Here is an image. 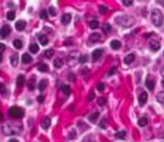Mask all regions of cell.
Masks as SVG:
<instances>
[{
    "instance_id": "29",
    "label": "cell",
    "mask_w": 164,
    "mask_h": 142,
    "mask_svg": "<svg viewBox=\"0 0 164 142\" xmlns=\"http://www.w3.org/2000/svg\"><path fill=\"white\" fill-rule=\"evenodd\" d=\"M44 55H45V57H46V58H51L52 56L54 55V51H53V49H47V51L44 52Z\"/></svg>"
},
{
    "instance_id": "21",
    "label": "cell",
    "mask_w": 164,
    "mask_h": 142,
    "mask_svg": "<svg viewBox=\"0 0 164 142\" xmlns=\"http://www.w3.org/2000/svg\"><path fill=\"white\" fill-rule=\"evenodd\" d=\"M110 46L113 49H119L120 48V41L118 40H113L110 43Z\"/></svg>"
},
{
    "instance_id": "30",
    "label": "cell",
    "mask_w": 164,
    "mask_h": 142,
    "mask_svg": "<svg viewBox=\"0 0 164 142\" xmlns=\"http://www.w3.org/2000/svg\"><path fill=\"white\" fill-rule=\"evenodd\" d=\"M90 27L92 29H97L99 27V22L98 20H92V21H90Z\"/></svg>"
},
{
    "instance_id": "35",
    "label": "cell",
    "mask_w": 164,
    "mask_h": 142,
    "mask_svg": "<svg viewBox=\"0 0 164 142\" xmlns=\"http://www.w3.org/2000/svg\"><path fill=\"white\" fill-rule=\"evenodd\" d=\"M47 15H48V12H47L46 10H42V11H41V18H42V19H46Z\"/></svg>"
},
{
    "instance_id": "22",
    "label": "cell",
    "mask_w": 164,
    "mask_h": 142,
    "mask_svg": "<svg viewBox=\"0 0 164 142\" xmlns=\"http://www.w3.org/2000/svg\"><path fill=\"white\" fill-rule=\"evenodd\" d=\"M62 91H63V93L65 94V95H70V94H71V87H70L69 85H63V86H62Z\"/></svg>"
},
{
    "instance_id": "6",
    "label": "cell",
    "mask_w": 164,
    "mask_h": 142,
    "mask_svg": "<svg viewBox=\"0 0 164 142\" xmlns=\"http://www.w3.org/2000/svg\"><path fill=\"white\" fill-rule=\"evenodd\" d=\"M51 126V119L48 116H45L44 119L42 120V128L44 130H47V129Z\"/></svg>"
},
{
    "instance_id": "10",
    "label": "cell",
    "mask_w": 164,
    "mask_h": 142,
    "mask_svg": "<svg viewBox=\"0 0 164 142\" xmlns=\"http://www.w3.org/2000/svg\"><path fill=\"white\" fill-rule=\"evenodd\" d=\"M32 60H33V58L30 57L29 54H24V55L22 56V62L24 63V64H29Z\"/></svg>"
},
{
    "instance_id": "17",
    "label": "cell",
    "mask_w": 164,
    "mask_h": 142,
    "mask_svg": "<svg viewBox=\"0 0 164 142\" xmlns=\"http://www.w3.org/2000/svg\"><path fill=\"white\" fill-rule=\"evenodd\" d=\"M134 59H135V55L134 54H129V55H127L124 58V62H125V64H130V63H133Z\"/></svg>"
},
{
    "instance_id": "42",
    "label": "cell",
    "mask_w": 164,
    "mask_h": 142,
    "mask_svg": "<svg viewBox=\"0 0 164 142\" xmlns=\"http://www.w3.org/2000/svg\"><path fill=\"white\" fill-rule=\"evenodd\" d=\"M97 89H98V91L102 92V91H103V89H105V85H103L102 83H99V84H98V86H97Z\"/></svg>"
},
{
    "instance_id": "34",
    "label": "cell",
    "mask_w": 164,
    "mask_h": 142,
    "mask_svg": "<svg viewBox=\"0 0 164 142\" xmlns=\"http://www.w3.org/2000/svg\"><path fill=\"white\" fill-rule=\"evenodd\" d=\"M0 93H1V94H6V93H7V89H6V86L2 84V83H0Z\"/></svg>"
},
{
    "instance_id": "48",
    "label": "cell",
    "mask_w": 164,
    "mask_h": 142,
    "mask_svg": "<svg viewBox=\"0 0 164 142\" xmlns=\"http://www.w3.org/2000/svg\"><path fill=\"white\" fill-rule=\"evenodd\" d=\"M69 77H70L69 80L71 81V82H73V81H74V75H73V74H70V76H69Z\"/></svg>"
},
{
    "instance_id": "51",
    "label": "cell",
    "mask_w": 164,
    "mask_h": 142,
    "mask_svg": "<svg viewBox=\"0 0 164 142\" xmlns=\"http://www.w3.org/2000/svg\"><path fill=\"white\" fill-rule=\"evenodd\" d=\"M1 119H2V113L0 112V120H1Z\"/></svg>"
},
{
    "instance_id": "20",
    "label": "cell",
    "mask_w": 164,
    "mask_h": 142,
    "mask_svg": "<svg viewBox=\"0 0 164 142\" xmlns=\"http://www.w3.org/2000/svg\"><path fill=\"white\" fill-rule=\"evenodd\" d=\"M63 59H61V58H56V59L54 60V67H56V68H60L63 66Z\"/></svg>"
},
{
    "instance_id": "11",
    "label": "cell",
    "mask_w": 164,
    "mask_h": 142,
    "mask_svg": "<svg viewBox=\"0 0 164 142\" xmlns=\"http://www.w3.org/2000/svg\"><path fill=\"white\" fill-rule=\"evenodd\" d=\"M62 24L63 25H68V24H70V21H71V15H69V14H65V15H63V17H62Z\"/></svg>"
},
{
    "instance_id": "33",
    "label": "cell",
    "mask_w": 164,
    "mask_h": 142,
    "mask_svg": "<svg viewBox=\"0 0 164 142\" xmlns=\"http://www.w3.org/2000/svg\"><path fill=\"white\" fill-rule=\"evenodd\" d=\"M126 135L125 131H120V132H117L116 133V138H120V139H124Z\"/></svg>"
},
{
    "instance_id": "16",
    "label": "cell",
    "mask_w": 164,
    "mask_h": 142,
    "mask_svg": "<svg viewBox=\"0 0 164 142\" xmlns=\"http://www.w3.org/2000/svg\"><path fill=\"white\" fill-rule=\"evenodd\" d=\"M38 39H39V43L42 44L43 46L47 45V43H48V39H47V37L45 35H38Z\"/></svg>"
},
{
    "instance_id": "18",
    "label": "cell",
    "mask_w": 164,
    "mask_h": 142,
    "mask_svg": "<svg viewBox=\"0 0 164 142\" xmlns=\"http://www.w3.org/2000/svg\"><path fill=\"white\" fill-rule=\"evenodd\" d=\"M100 38H101V35H100V34H98V33L91 34V35H90V37H89V39H90L91 41H98Z\"/></svg>"
},
{
    "instance_id": "15",
    "label": "cell",
    "mask_w": 164,
    "mask_h": 142,
    "mask_svg": "<svg viewBox=\"0 0 164 142\" xmlns=\"http://www.w3.org/2000/svg\"><path fill=\"white\" fill-rule=\"evenodd\" d=\"M46 86H47V80H42L38 84V89L41 92H43L45 89H46Z\"/></svg>"
},
{
    "instance_id": "8",
    "label": "cell",
    "mask_w": 164,
    "mask_h": 142,
    "mask_svg": "<svg viewBox=\"0 0 164 142\" xmlns=\"http://www.w3.org/2000/svg\"><path fill=\"white\" fill-rule=\"evenodd\" d=\"M25 27H26V21H24V20H19V21L16 22V29L19 31L24 30Z\"/></svg>"
},
{
    "instance_id": "46",
    "label": "cell",
    "mask_w": 164,
    "mask_h": 142,
    "mask_svg": "<svg viewBox=\"0 0 164 142\" xmlns=\"http://www.w3.org/2000/svg\"><path fill=\"white\" fill-rule=\"evenodd\" d=\"M100 126H101V128H106V119H102V120H101Z\"/></svg>"
},
{
    "instance_id": "43",
    "label": "cell",
    "mask_w": 164,
    "mask_h": 142,
    "mask_svg": "<svg viewBox=\"0 0 164 142\" xmlns=\"http://www.w3.org/2000/svg\"><path fill=\"white\" fill-rule=\"evenodd\" d=\"M115 72H116V68L113 67L110 71H109V72H108V76H110V75H114V74H115Z\"/></svg>"
},
{
    "instance_id": "31",
    "label": "cell",
    "mask_w": 164,
    "mask_h": 142,
    "mask_svg": "<svg viewBox=\"0 0 164 142\" xmlns=\"http://www.w3.org/2000/svg\"><path fill=\"white\" fill-rule=\"evenodd\" d=\"M15 16H16L15 11H9V12L7 14V19H9V20H14V19H15Z\"/></svg>"
},
{
    "instance_id": "23",
    "label": "cell",
    "mask_w": 164,
    "mask_h": 142,
    "mask_svg": "<svg viewBox=\"0 0 164 142\" xmlns=\"http://www.w3.org/2000/svg\"><path fill=\"white\" fill-rule=\"evenodd\" d=\"M156 99H157V101H159L161 104H164V91L160 92V93L157 94Z\"/></svg>"
},
{
    "instance_id": "52",
    "label": "cell",
    "mask_w": 164,
    "mask_h": 142,
    "mask_svg": "<svg viewBox=\"0 0 164 142\" xmlns=\"http://www.w3.org/2000/svg\"><path fill=\"white\" fill-rule=\"evenodd\" d=\"M162 86L164 87V78H163V81H162Z\"/></svg>"
},
{
    "instance_id": "40",
    "label": "cell",
    "mask_w": 164,
    "mask_h": 142,
    "mask_svg": "<svg viewBox=\"0 0 164 142\" xmlns=\"http://www.w3.org/2000/svg\"><path fill=\"white\" fill-rule=\"evenodd\" d=\"M107 7H106V6H100V7H99V11L101 12V14H105V12H107Z\"/></svg>"
},
{
    "instance_id": "37",
    "label": "cell",
    "mask_w": 164,
    "mask_h": 142,
    "mask_svg": "<svg viewBox=\"0 0 164 142\" xmlns=\"http://www.w3.org/2000/svg\"><path fill=\"white\" fill-rule=\"evenodd\" d=\"M94 96H95V95H94V93H93V91H91L90 93H89V95H88V99H87V100H88L89 102H91V101H92L93 99H94Z\"/></svg>"
},
{
    "instance_id": "3",
    "label": "cell",
    "mask_w": 164,
    "mask_h": 142,
    "mask_svg": "<svg viewBox=\"0 0 164 142\" xmlns=\"http://www.w3.org/2000/svg\"><path fill=\"white\" fill-rule=\"evenodd\" d=\"M116 22H118L124 27H130L134 24V18L130 17V16H127V15H122V16H119V17L116 18Z\"/></svg>"
},
{
    "instance_id": "45",
    "label": "cell",
    "mask_w": 164,
    "mask_h": 142,
    "mask_svg": "<svg viewBox=\"0 0 164 142\" xmlns=\"http://www.w3.org/2000/svg\"><path fill=\"white\" fill-rule=\"evenodd\" d=\"M37 101H38L39 103H43V102H44V96H43V95H39V96L37 97Z\"/></svg>"
},
{
    "instance_id": "19",
    "label": "cell",
    "mask_w": 164,
    "mask_h": 142,
    "mask_svg": "<svg viewBox=\"0 0 164 142\" xmlns=\"http://www.w3.org/2000/svg\"><path fill=\"white\" fill-rule=\"evenodd\" d=\"M29 51L32 52L33 54H37V53H38V51H39L38 45H37V44H32V45L29 46Z\"/></svg>"
},
{
    "instance_id": "50",
    "label": "cell",
    "mask_w": 164,
    "mask_h": 142,
    "mask_svg": "<svg viewBox=\"0 0 164 142\" xmlns=\"http://www.w3.org/2000/svg\"><path fill=\"white\" fill-rule=\"evenodd\" d=\"M1 60H2V56H1V54H0V63H1Z\"/></svg>"
},
{
    "instance_id": "27",
    "label": "cell",
    "mask_w": 164,
    "mask_h": 142,
    "mask_svg": "<svg viewBox=\"0 0 164 142\" xmlns=\"http://www.w3.org/2000/svg\"><path fill=\"white\" fill-rule=\"evenodd\" d=\"M14 46H15L17 49H20V48L23 47L22 40H19V39H15V40H14Z\"/></svg>"
},
{
    "instance_id": "39",
    "label": "cell",
    "mask_w": 164,
    "mask_h": 142,
    "mask_svg": "<svg viewBox=\"0 0 164 142\" xmlns=\"http://www.w3.org/2000/svg\"><path fill=\"white\" fill-rule=\"evenodd\" d=\"M48 12H49L51 16H55V15H56V10H55V8H54V7H49Z\"/></svg>"
},
{
    "instance_id": "49",
    "label": "cell",
    "mask_w": 164,
    "mask_h": 142,
    "mask_svg": "<svg viewBox=\"0 0 164 142\" xmlns=\"http://www.w3.org/2000/svg\"><path fill=\"white\" fill-rule=\"evenodd\" d=\"M9 142H18V140L17 139H10Z\"/></svg>"
},
{
    "instance_id": "7",
    "label": "cell",
    "mask_w": 164,
    "mask_h": 142,
    "mask_svg": "<svg viewBox=\"0 0 164 142\" xmlns=\"http://www.w3.org/2000/svg\"><path fill=\"white\" fill-rule=\"evenodd\" d=\"M146 101H147V93L146 92H142L141 95L138 96V102H140L141 105H144L146 103Z\"/></svg>"
},
{
    "instance_id": "36",
    "label": "cell",
    "mask_w": 164,
    "mask_h": 142,
    "mask_svg": "<svg viewBox=\"0 0 164 142\" xmlns=\"http://www.w3.org/2000/svg\"><path fill=\"white\" fill-rule=\"evenodd\" d=\"M34 83H35V77H33L32 81L29 82V85H28V89H29L30 91H33V89H34Z\"/></svg>"
},
{
    "instance_id": "24",
    "label": "cell",
    "mask_w": 164,
    "mask_h": 142,
    "mask_svg": "<svg viewBox=\"0 0 164 142\" xmlns=\"http://www.w3.org/2000/svg\"><path fill=\"white\" fill-rule=\"evenodd\" d=\"M147 123H148L147 118H141L140 120H138V125H140V126H145Z\"/></svg>"
},
{
    "instance_id": "53",
    "label": "cell",
    "mask_w": 164,
    "mask_h": 142,
    "mask_svg": "<svg viewBox=\"0 0 164 142\" xmlns=\"http://www.w3.org/2000/svg\"><path fill=\"white\" fill-rule=\"evenodd\" d=\"M162 74H163V76H164V66H163V70H162Z\"/></svg>"
},
{
    "instance_id": "13",
    "label": "cell",
    "mask_w": 164,
    "mask_h": 142,
    "mask_svg": "<svg viewBox=\"0 0 164 142\" xmlns=\"http://www.w3.org/2000/svg\"><path fill=\"white\" fill-rule=\"evenodd\" d=\"M149 47H151V49L154 52L159 51L160 47H161V45H160V43H157V41H151L149 43Z\"/></svg>"
},
{
    "instance_id": "1",
    "label": "cell",
    "mask_w": 164,
    "mask_h": 142,
    "mask_svg": "<svg viewBox=\"0 0 164 142\" xmlns=\"http://www.w3.org/2000/svg\"><path fill=\"white\" fill-rule=\"evenodd\" d=\"M1 130L6 135H16L22 133L23 126L17 123H5L1 126Z\"/></svg>"
},
{
    "instance_id": "41",
    "label": "cell",
    "mask_w": 164,
    "mask_h": 142,
    "mask_svg": "<svg viewBox=\"0 0 164 142\" xmlns=\"http://www.w3.org/2000/svg\"><path fill=\"white\" fill-rule=\"evenodd\" d=\"M122 3H124L125 6H132L133 5V0H124Z\"/></svg>"
},
{
    "instance_id": "38",
    "label": "cell",
    "mask_w": 164,
    "mask_h": 142,
    "mask_svg": "<svg viewBox=\"0 0 164 142\" xmlns=\"http://www.w3.org/2000/svg\"><path fill=\"white\" fill-rule=\"evenodd\" d=\"M106 102H107V100H106L105 97H100V99L98 100V104H99V105H101V106L105 105Z\"/></svg>"
},
{
    "instance_id": "5",
    "label": "cell",
    "mask_w": 164,
    "mask_h": 142,
    "mask_svg": "<svg viewBox=\"0 0 164 142\" xmlns=\"http://www.w3.org/2000/svg\"><path fill=\"white\" fill-rule=\"evenodd\" d=\"M10 34V26L9 25H3L0 29V38H6Z\"/></svg>"
},
{
    "instance_id": "4",
    "label": "cell",
    "mask_w": 164,
    "mask_h": 142,
    "mask_svg": "<svg viewBox=\"0 0 164 142\" xmlns=\"http://www.w3.org/2000/svg\"><path fill=\"white\" fill-rule=\"evenodd\" d=\"M9 114L11 118H16V119H19L24 116V110L20 107H17V106H14L9 110Z\"/></svg>"
},
{
    "instance_id": "12",
    "label": "cell",
    "mask_w": 164,
    "mask_h": 142,
    "mask_svg": "<svg viewBox=\"0 0 164 142\" xmlns=\"http://www.w3.org/2000/svg\"><path fill=\"white\" fill-rule=\"evenodd\" d=\"M101 54H102V51H101V49H95V51H93V53H92V59L93 60L99 59V58H100V56H101Z\"/></svg>"
},
{
    "instance_id": "47",
    "label": "cell",
    "mask_w": 164,
    "mask_h": 142,
    "mask_svg": "<svg viewBox=\"0 0 164 142\" xmlns=\"http://www.w3.org/2000/svg\"><path fill=\"white\" fill-rule=\"evenodd\" d=\"M5 49H6V46L3 45V44H1V43H0V54L2 53V52L5 51Z\"/></svg>"
},
{
    "instance_id": "14",
    "label": "cell",
    "mask_w": 164,
    "mask_h": 142,
    "mask_svg": "<svg viewBox=\"0 0 164 142\" xmlns=\"http://www.w3.org/2000/svg\"><path fill=\"white\" fill-rule=\"evenodd\" d=\"M10 63L12 66H17L18 65V54H12L10 57Z\"/></svg>"
},
{
    "instance_id": "28",
    "label": "cell",
    "mask_w": 164,
    "mask_h": 142,
    "mask_svg": "<svg viewBox=\"0 0 164 142\" xmlns=\"http://www.w3.org/2000/svg\"><path fill=\"white\" fill-rule=\"evenodd\" d=\"M98 116H99V113L98 112H95V113L91 114V115L89 116V121H90V122H95V120L98 119Z\"/></svg>"
},
{
    "instance_id": "25",
    "label": "cell",
    "mask_w": 164,
    "mask_h": 142,
    "mask_svg": "<svg viewBox=\"0 0 164 142\" xmlns=\"http://www.w3.org/2000/svg\"><path fill=\"white\" fill-rule=\"evenodd\" d=\"M38 71L42 73H46L47 71H48V66H47L46 64H41V65L38 66Z\"/></svg>"
},
{
    "instance_id": "32",
    "label": "cell",
    "mask_w": 164,
    "mask_h": 142,
    "mask_svg": "<svg viewBox=\"0 0 164 142\" xmlns=\"http://www.w3.org/2000/svg\"><path fill=\"white\" fill-rule=\"evenodd\" d=\"M79 62H80L81 64L87 63V62H88V56H87V55H81L80 58H79Z\"/></svg>"
},
{
    "instance_id": "44",
    "label": "cell",
    "mask_w": 164,
    "mask_h": 142,
    "mask_svg": "<svg viewBox=\"0 0 164 142\" xmlns=\"http://www.w3.org/2000/svg\"><path fill=\"white\" fill-rule=\"evenodd\" d=\"M103 28H105V30H106V31H109V30H110V29H111V26H110V25H109V24H106Z\"/></svg>"
},
{
    "instance_id": "2",
    "label": "cell",
    "mask_w": 164,
    "mask_h": 142,
    "mask_svg": "<svg viewBox=\"0 0 164 142\" xmlns=\"http://www.w3.org/2000/svg\"><path fill=\"white\" fill-rule=\"evenodd\" d=\"M151 19H152V22L155 25L156 27H161L163 25L164 21V17L163 14L160 9H153L152 14H151Z\"/></svg>"
},
{
    "instance_id": "26",
    "label": "cell",
    "mask_w": 164,
    "mask_h": 142,
    "mask_svg": "<svg viewBox=\"0 0 164 142\" xmlns=\"http://www.w3.org/2000/svg\"><path fill=\"white\" fill-rule=\"evenodd\" d=\"M25 83V77L23 76V75H19V76L17 77V85L18 86H23Z\"/></svg>"
},
{
    "instance_id": "9",
    "label": "cell",
    "mask_w": 164,
    "mask_h": 142,
    "mask_svg": "<svg viewBox=\"0 0 164 142\" xmlns=\"http://www.w3.org/2000/svg\"><path fill=\"white\" fill-rule=\"evenodd\" d=\"M145 85H146V87L149 89V91H153L155 87V83L153 80H151V78H147L146 80V83H145Z\"/></svg>"
}]
</instances>
